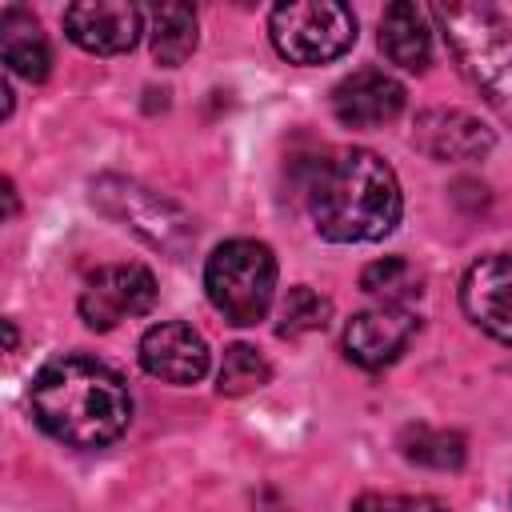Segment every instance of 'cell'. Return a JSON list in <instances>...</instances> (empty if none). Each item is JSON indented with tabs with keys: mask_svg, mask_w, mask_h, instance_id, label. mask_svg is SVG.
Here are the masks:
<instances>
[{
	"mask_svg": "<svg viewBox=\"0 0 512 512\" xmlns=\"http://www.w3.org/2000/svg\"><path fill=\"white\" fill-rule=\"evenodd\" d=\"M404 84L384 68H356L332 88V116L344 128H380L404 112Z\"/></svg>",
	"mask_w": 512,
	"mask_h": 512,
	"instance_id": "12",
	"label": "cell"
},
{
	"mask_svg": "<svg viewBox=\"0 0 512 512\" xmlns=\"http://www.w3.org/2000/svg\"><path fill=\"white\" fill-rule=\"evenodd\" d=\"M400 456L408 464L432 468V472H456L468 460V444L452 428H432V424H408L396 440Z\"/></svg>",
	"mask_w": 512,
	"mask_h": 512,
	"instance_id": "17",
	"label": "cell"
},
{
	"mask_svg": "<svg viewBox=\"0 0 512 512\" xmlns=\"http://www.w3.org/2000/svg\"><path fill=\"white\" fill-rule=\"evenodd\" d=\"M380 52L388 56V64H396L404 72H424L428 60H432L428 12L412 0L388 4L384 16H380Z\"/></svg>",
	"mask_w": 512,
	"mask_h": 512,
	"instance_id": "14",
	"label": "cell"
},
{
	"mask_svg": "<svg viewBox=\"0 0 512 512\" xmlns=\"http://www.w3.org/2000/svg\"><path fill=\"white\" fill-rule=\"evenodd\" d=\"M140 368L164 384H196L208 372V344L192 324L160 320L140 336Z\"/></svg>",
	"mask_w": 512,
	"mask_h": 512,
	"instance_id": "13",
	"label": "cell"
},
{
	"mask_svg": "<svg viewBox=\"0 0 512 512\" xmlns=\"http://www.w3.org/2000/svg\"><path fill=\"white\" fill-rule=\"evenodd\" d=\"M148 44L152 60L180 68L196 52V8L192 4H156L148 8Z\"/></svg>",
	"mask_w": 512,
	"mask_h": 512,
	"instance_id": "16",
	"label": "cell"
},
{
	"mask_svg": "<svg viewBox=\"0 0 512 512\" xmlns=\"http://www.w3.org/2000/svg\"><path fill=\"white\" fill-rule=\"evenodd\" d=\"M204 292L212 308L236 324L252 328L268 316L276 300V256L260 240H224L204 264Z\"/></svg>",
	"mask_w": 512,
	"mask_h": 512,
	"instance_id": "4",
	"label": "cell"
},
{
	"mask_svg": "<svg viewBox=\"0 0 512 512\" xmlns=\"http://www.w3.org/2000/svg\"><path fill=\"white\" fill-rule=\"evenodd\" d=\"M0 56L12 76H24L32 84L48 80V72H52L48 36L40 32V20L20 4H8L0 12Z\"/></svg>",
	"mask_w": 512,
	"mask_h": 512,
	"instance_id": "15",
	"label": "cell"
},
{
	"mask_svg": "<svg viewBox=\"0 0 512 512\" xmlns=\"http://www.w3.org/2000/svg\"><path fill=\"white\" fill-rule=\"evenodd\" d=\"M428 16L444 32L464 80L504 124H512V24L488 4H432Z\"/></svg>",
	"mask_w": 512,
	"mask_h": 512,
	"instance_id": "3",
	"label": "cell"
},
{
	"mask_svg": "<svg viewBox=\"0 0 512 512\" xmlns=\"http://www.w3.org/2000/svg\"><path fill=\"white\" fill-rule=\"evenodd\" d=\"M268 36L288 64H328L356 44V16L336 0H292L272 8Z\"/></svg>",
	"mask_w": 512,
	"mask_h": 512,
	"instance_id": "6",
	"label": "cell"
},
{
	"mask_svg": "<svg viewBox=\"0 0 512 512\" xmlns=\"http://www.w3.org/2000/svg\"><path fill=\"white\" fill-rule=\"evenodd\" d=\"M60 20L68 40L92 56L132 52L144 32V12L128 0H80V4H68Z\"/></svg>",
	"mask_w": 512,
	"mask_h": 512,
	"instance_id": "8",
	"label": "cell"
},
{
	"mask_svg": "<svg viewBox=\"0 0 512 512\" xmlns=\"http://www.w3.org/2000/svg\"><path fill=\"white\" fill-rule=\"evenodd\" d=\"M304 200L316 232L332 244L384 240L404 212L400 180L372 148H336L316 156L304 180Z\"/></svg>",
	"mask_w": 512,
	"mask_h": 512,
	"instance_id": "2",
	"label": "cell"
},
{
	"mask_svg": "<svg viewBox=\"0 0 512 512\" xmlns=\"http://www.w3.org/2000/svg\"><path fill=\"white\" fill-rule=\"evenodd\" d=\"M156 304V276L144 264H104L80 288V320L92 332H108L128 316H144Z\"/></svg>",
	"mask_w": 512,
	"mask_h": 512,
	"instance_id": "7",
	"label": "cell"
},
{
	"mask_svg": "<svg viewBox=\"0 0 512 512\" xmlns=\"http://www.w3.org/2000/svg\"><path fill=\"white\" fill-rule=\"evenodd\" d=\"M4 200H8V220L16 216V188H12V180H4Z\"/></svg>",
	"mask_w": 512,
	"mask_h": 512,
	"instance_id": "22",
	"label": "cell"
},
{
	"mask_svg": "<svg viewBox=\"0 0 512 512\" xmlns=\"http://www.w3.org/2000/svg\"><path fill=\"white\" fill-rule=\"evenodd\" d=\"M272 380V364L252 348V344H228L220 372H216V392L220 396H248L260 392Z\"/></svg>",
	"mask_w": 512,
	"mask_h": 512,
	"instance_id": "19",
	"label": "cell"
},
{
	"mask_svg": "<svg viewBox=\"0 0 512 512\" xmlns=\"http://www.w3.org/2000/svg\"><path fill=\"white\" fill-rule=\"evenodd\" d=\"M92 204L108 216V220H116L120 228H132L144 244H152L156 252H164V256H184L188 252V244L196 240V224H192V216L176 204V200H168V196H160V192H152L148 184H140V180H128V176H96L92 180Z\"/></svg>",
	"mask_w": 512,
	"mask_h": 512,
	"instance_id": "5",
	"label": "cell"
},
{
	"mask_svg": "<svg viewBox=\"0 0 512 512\" xmlns=\"http://www.w3.org/2000/svg\"><path fill=\"white\" fill-rule=\"evenodd\" d=\"M460 308L480 332L512 344V252H488L464 272Z\"/></svg>",
	"mask_w": 512,
	"mask_h": 512,
	"instance_id": "9",
	"label": "cell"
},
{
	"mask_svg": "<svg viewBox=\"0 0 512 512\" xmlns=\"http://www.w3.org/2000/svg\"><path fill=\"white\" fill-rule=\"evenodd\" d=\"M416 328H420V316L412 308H392V304L364 308L344 328V356L352 364L368 368V372L384 368V364H392L408 348Z\"/></svg>",
	"mask_w": 512,
	"mask_h": 512,
	"instance_id": "10",
	"label": "cell"
},
{
	"mask_svg": "<svg viewBox=\"0 0 512 512\" xmlns=\"http://www.w3.org/2000/svg\"><path fill=\"white\" fill-rule=\"evenodd\" d=\"M332 320V300L320 296L316 288L308 284H296L288 288L284 304H280V324L276 332L288 336V340H300V336H312V332H324Z\"/></svg>",
	"mask_w": 512,
	"mask_h": 512,
	"instance_id": "20",
	"label": "cell"
},
{
	"mask_svg": "<svg viewBox=\"0 0 512 512\" xmlns=\"http://www.w3.org/2000/svg\"><path fill=\"white\" fill-rule=\"evenodd\" d=\"M4 336H8V352H16V324L4 320Z\"/></svg>",
	"mask_w": 512,
	"mask_h": 512,
	"instance_id": "23",
	"label": "cell"
},
{
	"mask_svg": "<svg viewBox=\"0 0 512 512\" xmlns=\"http://www.w3.org/2000/svg\"><path fill=\"white\" fill-rule=\"evenodd\" d=\"M36 424L68 448H104L124 436L132 420V392L124 376L88 356L60 352L40 364L28 392Z\"/></svg>",
	"mask_w": 512,
	"mask_h": 512,
	"instance_id": "1",
	"label": "cell"
},
{
	"mask_svg": "<svg viewBox=\"0 0 512 512\" xmlns=\"http://www.w3.org/2000/svg\"><path fill=\"white\" fill-rule=\"evenodd\" d=\"M412 144L432 160H484L496 132L464 108H424L412 124Z\"/></svg>",
	"mask_w": 512,
	"mask_h": 512,
	"instance_id": "11",
	"label": "cell"
},
{
	"mask_svg": "<svg viewBox=\"0 0 512 512\" xmlns=\"http://www.w3.org/2000/svg\"><path fill=\"white\" fill-rule=\"evenodd\" d=\"M352 512H448L436 496H396V492H364L352 500Z\"/></svg>",
	"mask_w": 512,
	"mask_h": 512,
	"instance_id": "21",
	"label": "cell"
},
{
	"mask_svg": "<svg viewBox=\"0 0 512 512\" xmlns=\"http://www.w3.org/2000/svg\"><path fill=\"white\" fill-rule=\"evenodd\" d=\"M360 288L376 300V304H392V308H408V300H416L424 292V272L408 260V256H380L360 272Z\"/></svg>",
	"mask_w": 512,
	"mask_h": 512,
	"instance_id": "18",
	"label": "cell"
}]
</instances>
